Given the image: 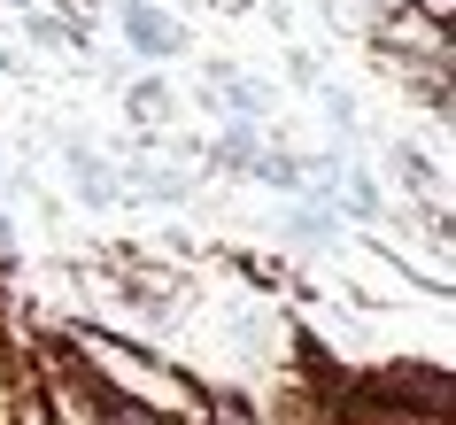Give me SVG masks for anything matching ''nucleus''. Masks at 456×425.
<instances>
[{
  "mask_svg": "<svg viewBox=\"0 0 456 425\" xmlns=\"http://www.w3.org/2000/svg\"><path fill=\"white\" fill-rule=\"evenodd\" d=\"M395 178H403V186H433V178H441V163H433V155H418V147H395Z\"/></svg>",
  "mask_w": 456,
  "mask_h": 425,
  "instance_id": "0eeeda50",
  "label": "nucleus"
},
{
  "mask_svg": "<svg viewBox=\"0 0 456 425\" xmlns=\"http://www.w3.org/2000/svg\"><path fill=\"white\" fill-rule=\"evenodd\" d=\"M124 39L140 54H186V31H178V16H163L155 0H124Z\"/></svg>",
  "mask_w": 456,
  "mask_h": 425,
  "instance_id": "f257e3e1",
  "label": "nucleus"
},
{
  "mask_svg": "<svg viewBox=\"0 0 456 425\" xmlns=\"http://www.w3.org/2000/svg\"><path fill=\"white\" fill-rule=\"evenodd\" d=\"M302 170H310V163H294V155H256V170H248V178H264V186H302Z\"/></svg>",
  "mask_w": 456,
  "mask_h": 425,
  "instance_id": "423d86ee",
  "label": "nucleus"
},
{
  "mask_svg": "<svg viewBox=\"0 0 456 425\" xmlns=\"http://www.w3.org/2000/svg\"><path fill=\"white\" fill-rule=\"evenodd\" d=\"M216 86H224V109H232L240 124H256V117L271 109V86H256V78H240V70H224V62H216Z\"/></svg>",
  "mask_w": 456,
  "mask_h": 425,
  "instance_id": "20e7f679",
  "label": "nucleus"
},
{
  "mask_svg": "<svg viewBox=\"0 0 456 425\" xmlns=\"http://www.w3.org/2000/svg\"><path fill=\"white\" fill-rule=\"evenodd\" d=\"M256 155H264L256 124H232V132H224V140L209 147V170H232V178H248V170H256Z\"/></svg>",
  "mask_w": 456,
  "mask_h": 425,
  "instance_id": "7ed1b4c3",
  "label": "nucleus"
},
{
  "mask_svg": "<svg viewBox=\"0 0 456 425\" xmlns=\"http://www.w3.org/2000/svg\"><path fill=\"white\" fill-rule=\"evenodd\" d=\"M325 117H333V132H356V101H348V94H325Z\"/></svg>",
  "mask_w": 456,
  "mask_h": 425,
  "instance_id": "6e6552de",
  "label": "nucleus"
},
{
  "mask_svg": "<svg viewBox=\"0 0 456 425\" xmlns=\"http://www.w3.org/2000/svg\"><path fill=\"white\" fill-rule=\"evenodd\" d=\"M70 170H77V201H86V209H109V201H117V178L101 170V155L86 140H70Z\"/></svg>",
  "mask_w": 456,
  "mask_h": 425,
  "instance_id": "f03ea898",
  "label": "nucleus"
},
{
  "mask_svg": "<svg viewBox=\"0 0 456 425\" xmlns=\"http://www.w3.org/2000/svg\"><path fill=\"white\" fill-rule=\"evenodd\" d=\"M294 233H302V240H333V217H325V209H302V217H294Z\"/></svg>",
  "mask_w": 456,
  "mask_h": 425,
  "instance_id": "1a4fd4ad",
  "label": "nucleus"
},
{
  "mask_svg": "<svg viewBox=\"0 0 456 425\" xmlns=\"http://www.w3.org/2000/svg\"><path fill=\"white\" fill-rule=\"evenodd\" d=\"M124 109H132V124H170V86H155V78H147V86H132V94H124Z\"/></svg>",
  "mask_w": 456,
  "mask_h": 425,
  "instance_id": "39448f33",
  "label": "nucleus"
},
{
  "mask_svg": "<svg viewBox=\"0 0 456 425\" xmlns=\"http://www.w3.org/2000/svg\"><path fill=\"white\" fill-rule=\"evenodd\" d=\"M8 8H31V0H8Z\"/></svg>",
  "mask_w": 456,
  "mask_h": 425,
  "instance_id": "9d476101",
  "label": "nucleus"
}]
</instances>
